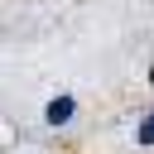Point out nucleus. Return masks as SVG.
Segmentation results:
<instances>
[{
	"label": "nucleus",
	"mask_w": 154,
	"mask_h": 154,
	"mask_svg": "<svg viewBox=\"0 0 154 154\" xmlns=\"http://www.w3.org/2000/svg\"><path fill=\"white\" fill-rule=\"evenodd\" d=\"M72 111H77V101H72V96H53V101H48V120H53V125H67V120H72Z\"/></svg>",
	"instance_id": "f257e3e1"
},
{
	"label": "nucleus",
	"mask_w": 154,
	"mask_h": 154,
	"mask_svg": "<svg viewBox=\"0 0 154 154\" xmlns=\"http://www.w3.org/2000/svg\"><path fill=\"white\" fill-rule=\"evenodd\" d=\"M140 144H154V111L140 120Z\"/></svg>",
	"instance_id": "f03ea898"
},
{
	"label": "nucleus",
	"mask_w": 154,
	"mask_h": 154,
	"mask_svg": "<svg viewBox=\"0 0 154 154\" xmlns=\"http://www.w3.org/2000/svg\"><path fill=\"white\" fill-rule=\"evenodd\" d=\"M149 82H154V67H149Z\"/></svg>",
	"instance_id": "7ed1b4c3"
}]
</instances>
